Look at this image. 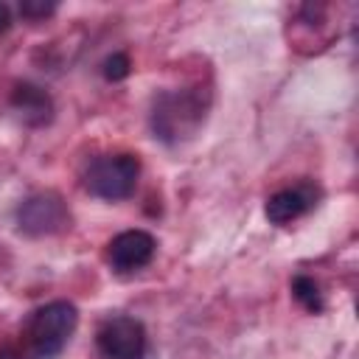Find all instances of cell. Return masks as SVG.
<instances>
[{"label":"cell","mask_w":359,"mask_h":359,"mask_svg":"<svg viewBox=\"0 0 359 359\" xmlns=\"http://www.w3.org/2000/svg\"><path fill=\"white\" fill-rule=\"evenodd\" d=\"M76 323H79V311L67 300H53V303L39 306L25 325V339H28L34 356H39V359L59 356L62 348L67 345V339L73 337Z\"/></svg>","instance_id":"cell-1"},{"label":"cell","mask_w":359,"mask_h":359,"mask_svg":"<svg viewBox=\"0 0 359 359\" xmlns=\"http://www.w3.org/2000/svg\"><path fill=\"white\" fill-rule=\"evenodd\" d=\"M137 177H140L137 154H129V151L104 154V157L90 160V165L84 168V188L98 199L118 202L135 194Z\"/></svg>","instance_id":"cell-2"},{"label":"cell","mask_w":359,"mask_h":359,"mask_svg":"<svg viewBox=\"0 0 359 359\" xmlns=\"http://www.w3.org/2000/svg\"><path fill=\"white\" fill-rule=\"evenodd\" d=\"M95 345L104 359H143L146 328L129 314L107 317L95 331Z\"/></svg>","instance_id":"cell-3"},{"label":"cell","mask_w":359,"mask_h":359,"mask_svg":"<svg viewBox=\"0 0 359 359\" xmlns=\"http://www.w3.org/2000/svg\"><path fill=\"white\" fill-rule=\"evenodd\" d=\"M17 222H20V230L28 236H50L70 224V210L59 194L45 191V194L28 196L20 205Z\"/></svg>","instance_id":"cell-4"},{"label":"cell","mask_w":359,"mask_h":359,"mask_svg":"<svg viewBox=\"0 0 359 359\" xmlns=\"http://www.w3.org/2000/svg\"><path fill=\"white\" fill-rule=\"evenodd\" d=\"M157 241L146 230H123L107 244V261L115 272H137L154 258Z\"/></svg>","instance_id":"cell-5"},{"label":"cell","mask_w":359,"mask_h":359,"mask_svg":"<svg viewBox=\"0 0 359 359\" xmlns=\"http://www.w3.org/2000/svg\"><path fill=\"white\" fill-rule=\"evenodd\" d=\"M320 199V188L311 182V180H300L289 188H280L275 191L269 199H266V219L272 224H286V222H294L300 219L303 213H309Z\"/></svg>","instance_id":"cell-6"},{"label":"cell","mask_w":359,"mask_h":359,"mask_svg":"<svg viewBox=\"0 0 359 359\" xmlns=\"http://www.w3.org/2000/svg\"><path fill=\"white\" fill-rule=\"evenodd\" d=\"M8 101H11V109L20 112V118H22L25 123H31V126H42V123H48L50 115H53L50 95H48L42 87L28 84V81L17 84V87L11 90V98H8Z\"/></svg>","instance_id":"cell-7"},{"label":"cell","mask_w":359,"mask_h":359,"mask_svg":"<svg viewBox=\"0 0 359 359\" xmlns=\"http://www.w3.org/2000/svg\"><path fill=\"white\" fill-rule=\"evenodd\" d=\"M292 294H294V300H297L306 311H311V314L323 311V292H320V286H317L314 278L297 275V278L292 280Z\"/></svg>","instance_id":"cell-8"},{"label":"cell","mask_w":359,"mask_h":359,"mask_svg":"<svg viewBox=\"0 0 359 359\" xmlns=\"http://www.w3.org/2000/svg\"><path fill=\"white\" fill-rule=\"evenodd\" d=\"M129 70H132V62H129V56L121 53V50L112 53V56H107L104 65H101V73H104L107 81H121V79L129 76Z\"/></svg>","instance_id":"cell-9"},{"label":"cell","mask_w":359,"mask_h":359,"mask_svg":"<svg viewBox=\"0 0 359 359\" xmlns=\"http://www.w3.org/2000/svg\"><path fill=\"white\" fill-rule=\"evenodd\" d=\"M53 8H56V6H53V3H45V0H25V3L20 6L22 17H28V20H39V17H48Z\"/></svg>","instance_id":"cell-10"},{"label":"cell","mask_w":359,"mask_h":359,"mask_svg":"<svg viewBox=\"0 0 359 359\" xmlns=\"http://www.w3.org/2000/svg\"><path fill=\"white\" fill-rule=\"evenodd\" d=\"M0 359H22V353H20L14 345H8V342H0Z\"/></svg>","instance_id":"cell-11"},{"label":"cell","mask_w":359,"mask_h":359,"mask_svg":"<svg viewBox=\"0 0 359 359\" xmlns=\"http://www.w3.org/2000/svg\"><path fill=\"white\" fill-rule=\"evenodd\" d=\"M8 25H11V11H8L6 3H0V34H6Z\"/></svg>","instance_id":"cell-12"}]
</instances>
